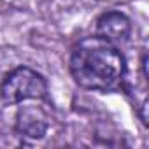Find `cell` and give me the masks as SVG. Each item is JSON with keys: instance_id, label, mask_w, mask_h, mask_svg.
<instances>
[{"instance_id": "3957f363", "label": "cell", "mask_w": 149, "mask_h": 149, "mask_svg": "<svg viewBox=\"0 0 149 149\" xmlns=\"http://www.w3.org/2000/svg\"><path fill=\"white\" fill-rule=\"evenodd\" d=\"M132 33V23L126 14L119 11L104 13L97 19V35L109 40L111 44L126 42Z\"/></svg>"}, {"instance_id": "6da1fadb", "label": "cell", "mask_w": 149, "mask_h": 149, "mask_svg": "<svg viewBox=\"0 0 149 149\" xmlns=\"http://www.w3.org/2000/svg\"><path fill=\"white\" fill-rule=\"evenodd\" d=\"M125 72L126 63L121 51L98 35L79 40L70 54V74L84 90H116L125 79Z\"/></svg>"}, {"instance_id": "7a4b0ae2", "label": "cell", "mask_w": 149, "mask_h": 149, "mask_svg": "<svg viewBox=\"0 0 149 149\" xmlns=\"http://www.w3.org/2000/svg\"><path fill=\"white\" fill-rule=\"evenodd\" d=\"M0 97L6 104H21L47 97V83L39 72L28 67H16L0 84Z\"/></svg>"}, {"instance_id": "5b68a950", "label": "cell", "mask_w": 149, "mask_h": 149, "mask_svg": "<svg viewBox=\"0 0 149 149\" xmlns=\"http://www.w3.org/2000/svg\"><path fill=\"white\" fill-rule=\"evenodd\" d=\"M140 70H142V77H144V81H147V51H142V58H140Z\"/></svg>"}, {"instance_id": "277c9868", "label": "cell", "mask_w": 149, "mask_h": 149, "mask_svg": "<svg viewBox=\"0 0 149 149\" xmlns=\"http://www.w3.org/2000/svg\"><path fill=\"white\" fill-rule=\"evenodd\" d=\"M49 128V119L46 112L40 107L35 105H26L21 107L16 114V130L19 135L26 139H42L47 133Z\"/></svg>"}]
</instances>
